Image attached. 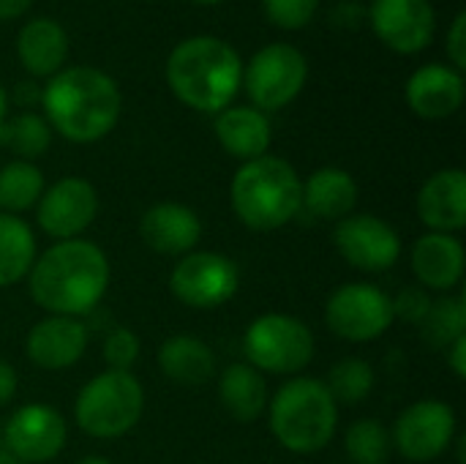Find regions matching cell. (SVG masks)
<instances>
[{"label": "cell", "mask_w": 466, "mask_h": 464, "mask_svg": "<svg viewBox=\"0 0 466 464\" xmlns=\"http://www.w3.org/2000/svg\"><path fill=\"white\" fill-rule=\"evenodd\" d=\"M5 112H8V93H5V88L0 85V120L5 118Z\"/></svg>", "instance_id": "cell-40"}, {"label": "cell", "mask_w": 466, "mask_h": 464, "mask_svg": "<svg viewBox=\"0 0 466 464\" xmlns=\"http://www.w3.org/2000/svg\"><path fill=\"white\" fill-rule=\"evenodd\" d=\"M52 129L38 112H19L0 120V148L14 150L22 161H33L46 153Z\"/></svg>", "instance_id": "cell-28"}, {"label": "cell", "mask_w": 466, "mask_h": 464, "mask_svg": "<svg viewBox=\"0 0 466 464\" xmlns=\"http://www.w3.org/2000/svg\"><path fill=\"white\" fill-rule=\"evenodd\" d=\"M188 3H194V5H218L224 0H188Z\"/></svg>", "instance_id": "cell-43"}, {"label": "cell", "mask_w": 466, "mask_h": 464, "mask_svg": "<svg viewBox=\"0 0 466 464\" xmlns=\"http://www.w3.org/2000/svg\"><path fill=\"white\" fill-rule=\"evenodd\" d=\"M167 82L186 107L218 115L243 88V57L218 36H191L169 52Z\"/></svg>", "instance_id": "cell-3"}, {"label": "cell", "mask_w": 466, "mask_h": 464, "mask_svg": "<svg viewBox=\"0 0 466 464\" xmlns=\"http://www.w3.org/2000/svg\"><path fill=\"white\" fill-rule=\"evenodd\" d=\"M30 5H33V0H0V22L19 19L22 14H27Z\"/></svg>", "instance_id": "cell-39"}, {"label": "cell", "mask_w": 466, "mask_h": 464, "mask_svg": "<svg viewBox=\"0 0 466 464\" xmlns=\"http://www.w3.org/2000/svg\"><path fill=\"white\" fill-rule=\"evenodd\" d=\"M240 287L238 265L218 252H191L169 273L172 295L191 309H218Z\"/></svg>", "instance_id": "cell-10"}, {"label": "cell", "mask_w": 466, "mask_h": 464, "mask_svg": "<svg viewBox=\"0 0 466 464\" xmlns=\"http://www.w3.org/2000/svg\"><path fill=\"white\" fill-rule=\"evenodd\" d=\"M464 74L448 63H426L407 79L404 96L410 109L423 120H445L464 104Z\"/></svg>", "instance_id": "cell-16"}, {"label": "cell", "mask_w": 466, "mask_h": 464, "mask_svg": "<svg viewBox=\"0 0 466 464\" xmlns=\"http://www.w3.org/2000/svg\"><path fill=\"white\" fill-rule=\"evenodd\" d=\"M358 205V183L341 167H322L303 180L300 211L325 222L347 219Z\"/></svg>", "instance_id": "cell-23"}, {"label": "cell", "mask_w": 466, "mask_h": 464, "mask_svg": "<svg viewBox=\"0 0 466 464\" xmlns=\"http://www.w3.org/2000/svg\"><path fill=\"white\" fill-rule=\"evenodd\" d=\"M68 427L49 405H25L5 424V451L22 464L52 462L66 446Z\"/></svg>", "instance_id": "cell-15"}, {"label": "cell", "mask_w": 466, "mask_h": 464, "mask_svg": "<svg viewBox=\"0 0 466 464\" xmlns=\"http://www.w3.org/2000/svg\"><path fill=\"white\" fill-rule=\"evenodd\" d=\"M390 301H393V317H401V320L415 323V325H420L423 317H426L429 309H431V295H429V290H423L420 284L404 287V290H401L396 298H390Z\"/></svg>", "instance_id": "cell-34"}, {"label": "cell", "mask_w": 466, "mask_h": 464, "mask_svg": "<svg viewBox=\"0 0 466 464\" xmlns=\"http://www.w3.org/2000/svg\"><path fill=\"white\" fill-rule=\"evenodd\" d=\"M0 464H22L19 459H14L8 451H0Z\"/></svg>", "instance_id": "cell-42"}, {"label": "cell", "mask_w": 466, "mask_h": 464, "mask_svg": "<svg viewBox=\"0 0 466 464\" xmlns=\"http://www.w3.org/2000/svg\"><path fill=\"white\" fill-rule=\"evenodd\" d=\"M16 55L22 68L35 79L55 77L68 57V33L49 16H35L22 25L16 36Z\"/></svg>", "instance_id": "cell-21"}, {"label": "cell", "mask_w": 466, "mask_h": 464, "mask_svg": "<svg viewBox=\"0 0 466 464\" xmlns=\"http://www.w3.org/2000/svg\"><path fill=\"white\" fill-rule=\"evenodd\" d=\"M41 109L49 129L63 139L90 145L117 126L123 96L106 71L93 66H68L41 88Z\"/></svg>", "instance_id": "cell-1"}, {"label": "cell", "mask_w": 466, "mask_h": 464, "mask_svg": "<svg viewBox=\"0 0 466 464\" xmlns=\"http://www.w3.org/2000/svg\"><path fill=\"white\" fill-rule=\"evenodd\" d=\"M325 388L336 405H360L374 391V369L363 358H344L330 369Z\"/></svg>", "instance_id": "cell-30"}, {"label": "cell", "mask_w": 466, "mask_h": 464, "mask_svg": "<svg viewBox=\"0 0 466 464\" xmlns=\"http://www.w3.org/2000/svg\"><path fill=\"white\" fill-rule=\"evenodd\" d=\"M418 216L431 232L456 235L466 227V172L459 167L434 172L418 194Z\"/></svg>", "instance_id": "cell-19"}, {"label": "cell", "mask_w": 466, "mask_h": 464, "mask_svg": "<svg viewBox=\"0 0 466 464\" xmlns=\"http://www.w3.org/2000/svg\"><path fill=\"white\" fill-rule=\"evenodd\" d=\"M44 175L33 161H8L0 170V213H22L38 205L44 194Z\"/></svg>", "instance_id": "cell-27"}, {"label": "cell", "mask_w": 466, "mask_h": 464, "mask_svg": "<svg viewBox=\"0 0 466 464\" xmlns=\"http://www.w3.org/2000/svg\"><path fill=\"white\" fill-rule=\"evenodd\" d=\"M98 213V194L96 186L85 178H60L49 189H44L35 219L38 227L55 241H74L79 238Z\"/></svg>", "instance_id": "cell-13"}, {"label": "cell", "mask_w": 466, "mask_h": 464, "mask_svg": "<svg viewBox=\"0 0 466 464\" xmlns=\"http://www.w3.org/2000/svg\"><path fill=\"white\" fill-rule=\"evenodd\" d=\"M456 440V413L451 405L423 399L410 405L393 424L390 443L410 462H434Z\"/></svg>", "instance_id": "cell-11"}, {"label": "cell", "mask_w": 466, "mask_h": 464, "mask_svg": "<svg viewBox=\"0 0 466 464\" xmlns=\"http://www.w3.org/2000/svg\"><path fill=\"white\" fill-rule=\"evenodd\" d=\"M218 399L235 421L251 424L262 418V413L268 410V383L262 372H257L254 366L232 364L221 372Z\"/></svg>", "instance_id": "cell-24"}, {"label": "cell", "mask_w": 466, "mask_h": 464, "mask_svg": "<svg viewBox=\"0 0 466 464\" xmlns=\"http://www.w3.org/2000/svg\"><path fill=\"white\" fill-rule=\"evenodd\" d=\"M393 320L390 295L366 282L339 287L325 304L328 328L347 342H374L393 325Z\"/></svg>", "instance_id": "cell-9"}, {"label": "cell", "mask_w": 466, "mask_h": 464, "mask_svg": "<svg viewBox=\"0 0 466 464\" xmlns=\"http://www.w3.org/2000/svg\"><path fill=\"white\" fill-rule=\"evenodd\" d=\"M145 413V388L131 372L106 369L87 380L74 402L76 427L96 440L128 435Z\"/></svg>", "instance_id": "cell-6"}, {"label": "cell", "mask_w": 466, "mask_h": 464, "mask_svg": "<svg viewBox=\"0 0 466 464\" xmlns=\"http://www.w3.org/2000/svg\"><path fill=\"white\" fill-rule=\"evenodd\" d=\"M35 263V235L19 216L0 213V290L22 282Z\"/></svg>", "instance_id": "cell-26"}, {"label": "cell", "mask_w": 466, "mask_h": 464, "mask_svg": "<svg viewBox=\"0 0 466 464\" xmlns=\"http://www.w3.org/2000/svg\"><path fill=\"white\" fill-rule=\"evenodd\" d=\"M27 284L44 312L79 320L101 304L109 287V260L93 241H57L33 263Z\"/></svg>", "instance_id": "cell-2"}, {"label": "cell", "mask_w": 466, "mask_h": 464, "mask_svg": "<svg viewBox=\"0 0 466 464\" xmlns=\"http://www.w3.org/2000/svg\"><path fill=\"white\" fill-rule=\"evenodd\" d=\"M76 464H112L109 459H104V457H85L82 462H76Z\"/></svg>", "instance_id": "cell-41"}, {"label": "cell", "mask_w": 466, "mask_h": 464, "mask_svg": "<svg viewBox=\"0 0 466 464\" xmlns=\"http://www.w3.org/2000/svg\"><path fill=\"white\" fill-rule=\"evenodd\" d=\"M344 449L352 464H385L390 457V432L371 418L355 421L344 438Z\"/></svg>", "instance_id": "cell-31"}, {"label": "cell", "mask_w": 466, "mask_h": 464, "mask_svg": "<svg viewBox=\"0 0 466 464\" xmlns=\"http://www.w3.org/2000/svg\"><path fill=\"white\" fill-rule=\"evenodd\" d=\"M445 52L451 57L448 66H453L456 71L464 74L466 68V14L459 11L451 22V30H448V38H445Z\"/></svg>", "instance_id": "cell-35"}, {"label": "cell", "mask_w": 466, "mask_h": 464, "mask_svg": "<svg viewBox=\"0 0 466 464\" xmlns=\"http://www.w3.org/2000/svg\"><path fill=\"white\" fill-rule=\"evenodd\" d=\"M369 22L374 36L399 55L423 52L437 33L431 0H371Z\"/></svg>", "instance_id": "cell-14"}, {"label": "cell", "mask_w": 466, "mask_h": 464, "mask_svg": "<svg viewBox=\"0 0 466 464\" xmlns=\"http://www.w3.org/2000/svg\"><path fill=\"white\" fill-rule=\"evenodd\" d=\"M448 364H451L453 375L464 380L466 377V336L456 339V342L448 347Z\"/></svg>", "instance_id": "cell-37"}, {"label": "cell", "mask_w": 466, "mask_h": 464, "mask_svg": "<svg viewBox=\"0 0 466 464\" xmlns=\"http://www.w3.org/2000/svg\"><path fill=\"white\" fill-rule=\"evenodd\" d=\"M466 268L464 243L448 232L420 235L412 246V271L423 290L451 293L461 284Z\"/></svg>", "instance_id": "cell-20"}, {"label": "cell", "mask_w": 466, "mask_h": 464, "mask_svg": "<svg viewBox=\"0 0 466 464\" xmlns=\"http://www.w3.org/2000/svg\"><path fill=\"white\" fill-rule=\"evenodd\" d=\"M333 243L352 268L366 273L390 271L401 257L399 232L371 213H350L341 219L333 232Z\"/></svg>", "instance_id": "cell-12"}, {"label": "cell", "mask_w": 466, "mask_h": 464, "mask_svg": "<svg viewBox=\"0 0 466 464\" xmlns=\"http://www.w3.org/2000/svg\"><path fill=\"white\" fill-rule=\"evenodd\" d=\"M303 180L298 170L279 156H259L243 161L232 178V211L257 232H270L289 224L300 213Z\"/></svg>", "instance_id": "cell-4"}, {"label": "cell", "mask_w": 466, "mask_h": 464, "mask_svg": "<svg viewBox=\"0 0 466 464\" xmlns=\"http://www.w3.org/2000/svg\"><path fill=\"white\" fill-rule=\"evenodd\" d=\"M101 353H104V361L109 369L115 372H131V366L137 364L139 358V339L131 328H112L101 345Z\"/></svg>", "instance_id": "cell-33"}, {"label": "cell", "mask_w": 466, "mask_h": 464, "mask_svg": "<svg viewBox=\"0 0 466 464\" xmlns=\"http://www.w3.org/2000/svg\"><path fill=\"white\" fill-rule=\"evenodd\" d=\"M420 336L437 350H448L456 339L466 336L464 298L461 295H445L440 301H431V309L420 323Z\"/></svg>", "instance_id": "cell-29"}, {"label": "cell", "mask_w": 466, "mask_h": 464, "mask_svg": "<svg viewBox=\"0 0 466 464\" xmlns=\"http://www.w3.org/2000/svg\"><path fill=\"white\" fill-rule=\"evenodd\" d=\"M248 366L270 375H298L314 358L311 328L289 314H262L243 336Z\"/></svg>", "instance_id": "cell-7"}, {"label": "cell", "mask_w": 466, "mask_h": 464, "mask_svg": "<svg viewBox=\"0 0 466 464\" xmlns=\"http://www.w3.org/2000/svg\"><path fill=\"white\" fill-rule=\"evenodd\" d=\"M319 8V0H262V11L268 22L281 30H300L306 27Z\"/></svg>", "instance_id": "cell-32"}, {"label": "cell", "mask_w": 466, "mask_h": 464, "mask_svg": "<svg viewBox=\"0 0 466 464\" xmlns=\"http://www.w3.org/2000/svg\"><path fill=\"white\" fill-rule=\"evenodd\" d=\"M339 427V405L322 380L292 377L270 402V432L292 454L322 451Z\"/></svg>", "instance_id": "cell-5"}, {"label": "cell", "mask_w": 466, "mask_h": 464, "mask_svg": "<svg viewBox=\"0 0 466 464\" xmlns=\"http://www.w3.org/2000/svg\"><path fill=\"white\" fill-rule=\"evenodd\" d=\"M14 101L22 104V107H30V104H41V88L35 85V79H25L14 88Z\"/></svg>", "instance_id": "cell-38"}, {"label": "cell", "mask_w": 466, "mask_h": 464, "mask_svg": "<svg viewBox=\"0 0 466 464\" xmlns=\"http://www.w3.org/2000/svg\"><path fill=\"white\" fill-rule=\"evenodd\" d=\"M306 79L309 60L287 41L265 44L243 63V90L259 112H279L292 104L306 88Z\"/></svg>", "instance_id": "cell-8"}, {"label": "cell", "mask_w": 466, "mask_h": 464, "mask_svg": "<svg viewBox=\"0 0 466 464\" xmlns=\"http://www.w3.org/2000/svg\"><path fill=\"white\" fill-rule=\"evenodd\" d=\"M139 235L145 246L164 257H186L202 238L199 216L180 202H158L139 219Z\"/></svg>", "instance_id": "cell-18"}, {"label": "cell", "mask_w": 466, "mask_h": 464, "mask_svg": "<svg viewBox=\"0 0 466 464\" xmlns=\"http://www.w3.org/2000/svg\"><path fill=\"white\" fill-rule=\"evenodd\" d=\"M16 372L11 364L0 361V407H5L14 397H16Z\"/></svg>", "instance_id": "cell-36"}, {"label": "cell", "mask_w": 466, "mask_h": 464, "mask_svg": "<svg viewBox=\"0 0 466 464\" xmlns=\"http://www.w3.org/2000/svg\"><path fill=\"white\" fill-rule=\"evenodd\" d=\"M158 366L177 386H202L216 375V356L202 339L172 336L158 350Z\"/></svg>", "instance_id": "cell-25"}, {"label": "cell", "mask_w": 466, "mask_h": 464, "mask_svg": "<svg viewBox=\"0 0 466 464\" xmlns=\"http://www.w3.org/2000/svg\"><path fill=\"white\" fill-rule=\"evenodd\" d=\"M216 139L218 145L240 159V161H251L259 156H268L270 139H273V129L265 112H259L257 107H227L216 115Z\"/></svg>", "instance_id": "cell-22"}, {"label": "cell", "mask_w": 466, "mask_h": 464, "mask_svg": "<svg viewBox=\"0 0 466 464\" xmlns=\"http://www.w3.org/2000/svg\"><path fill=\"white\" fill-rule=\"evenodd\" d=\"M87 350V328L76 317H57L49 314L46 320L35 323L25 339L27 358L46 372H60L74 366Z\"/></svg>", "instance_id": "cell-17"}]
</instances>
